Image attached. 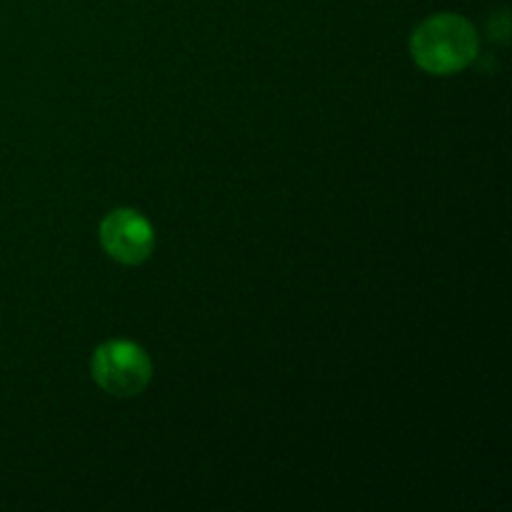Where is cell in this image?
Wrapping results in <instances>:
<instances>
[{"mask_svg": "<svg viewBox=\"0 0 512 512\" xmlns=\"http://www.w3.org/2000/svg\"><path fill=\"white\" fill-rule=\"evenodd\" d=\"M410 53L415 63L428 73H460L478 55V33L463 15H433L415 28L410 38Z\"/></svg>", "mask_w": 512, "mask_h": 512, "instance_id": "obj_1", "label": "cell"}, {"mask_svg": "<svg viewBox=\"0 0 512 512\" xmlns=\"http://www.w3.org/2000/svg\"><path fill=\"white\" fill-rule=\"evenodd\" d=\"M90 373L105 393L130 398L148 388L153 378V360L133 340H110L93 353Z\"/></svg>", "mask_w": 512, "mask_h": 512, "instance_id": "obj_2", "label": "cell"}, {"mask_svg": "<svg viewBox=\"0 0 512 512\" xmlns=\"http://www.w3.org/2000/svg\"><path fill=\"white\" fill-rule=\"evenodd\" d=\"M100 243L105 253L118 263L138 265L155 248L153 225L138 210L118 208L105 215L100 223Z\"/></svg>", "mask_w": 512, "mask_h": 512, "instance_id": "obj_3", "label": "cell"}]
</instances>
